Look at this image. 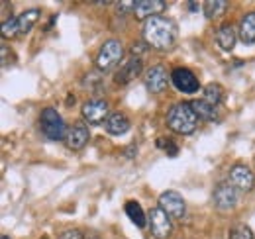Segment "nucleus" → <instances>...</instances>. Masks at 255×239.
Listing matches in <instances>:
<instances>
[{
  "label": "nucleus",
  "mask_w": 255,
  "mask_h": 239,
  "mask_svg": "<svg viewBox=\"0 0 255 239\" xmlns=\"http://www.w3.org/2000/svg\"><path fill=\"white\" fill-rule=\"evenodd\" d=\"M143 39L145 45L159 49V51H169L175 47L177 41V28L173 20L165 16H153L143 22Z\"/></svg>",
  "instance_id": "f257e3e1"
},
{
  "label": "nucleus",
  "mask_w": 255,
  "mask_h": 239,
  "mask_svg": "<svg viewBox=\"0 0 255 239\" xmlns=\"http://www.w3.org/2000/svg\"><path fill=\"white\" fill-rule=\"evenodd\" d=\"M167 125L179 135H191L198 127V116L194 114L191 102H177L167 112Z\"/></svg>",
  "instance_id": "f03ea898"
},
{
  "label": "nucleus",
  "mask_w": 255,
  "mask_h": 239,
  "mask_svg": "<svg viewBox=\"0 0 255 239\" xmlns=\"http://www.w3.org/2000/svg\"><path fill=\"white\" fill-rule=\"evenodd\" d=\"M39 127H41V133L51 141H63V139H67V133H69L65 120L61 118V114L55 108H43L41 110Z\"/></svg>",
  "instance_id": "7ed1b4c3"
},
{
  "label": "nucleus",
  "mask_w": 255,
  "mask_h": 239,
  "mask_svg": "<svg viewBox=\"0 0 255 239\" xmlns=\"http://www.w3.org/2000/svg\"><path fill=\"white\" fill-rule=\"evenodd\" d=\"M124 59V47L118 39H108L102 43L96 55V67L98 71H112L120 61Z\"/></svg>",
  "instance_id": "20e7f679"
},
{
  "label": "nucleus",
  "mask_w": 255,
  "mask_h": 239,
  "mask_svg": "<svg viewBox=\"0 0 255 239\" xmlns=\"http://www.w3.org/2000/svg\"><path fill=\"white\" fill-rule=\"evenodd\" d=\"M81 114L89 125H100V123H106V120L110 116V106L102 98H91L83 104Z\"/></svg>",
  "instance_id": "39448f33"
},
{
  "label": "nucleus",
  "mask_w": 255,
  "mask_h": 239,
  "mask_svg": "<svg viewBox=\"0 0 255 239\" xmlns=\"http://www.w3.org/2000/svg\"><path fill=\"white\" fill-rule=\"evenodd\" d=\"M147 226H149V230H151L155 239H167L171 238V234H173V222L159 206L147 212Z\"/></svg>",
  "instance_id": "423d86ee"
},
{
  "label": "nucleus",
  "mask_w": 255,
  "mask_h": 239,
  "mask_svg": "<svg viewBox=\"0 0 255 239\" xmlns=\"http://www.w3.org/2000/svg\"><path fill=\"white\" fill-rule=\"evenodd\" d=\"M159 208L173 220H181L185 216V210H187V204H185V198L177 192V190H165L159 196Z\"/></svg>",
  "instance_id": "0eeeda50"
},
{
  "label": "nucleus",
  "mask_w": 255,
  "mask_h": 239,
  "mask_svg": "<svg viewBox=\"0 0 255 239\" xmlns=\"http://www.w3.org/2000/svg\"><path fill=\"white\" fill-rule=\"evenodd\" d=\"M171 83L175 85V89L185 92V94H194V92H198V89H200L198 77L192 73L191 69H187V67H177V69H173V73H171Z\"/></svg>",
  "instance_id": "6e6552de"
},
{
  "label": "nucleus",
  "mask_w": 255,
  "mask_h": 239,
  "mask_svg": "<svg viewBox=\"0 0 255 239\" xmlns=\"http://www.w3.org/2000/svg\"><path fill=\"white\" fill-rule=\"evenodd\" d=\"M212 204L220 212L234 210L238 204V190L230 182H220L212 192Z\"/></svg>",
  "instance_id": "1a4fd4ad"
},
{
  "label": "nucleus",
  "mask_w": 255,
  "mask_h": 239,
  "mask_svg": "<svg viewBox=\"0 0 255 239\" xmlns=\"http://www.w3.org/2000/svg\"><path fill=\"white\" fill-rule=\"evenodd\" d=\"M143 83L145 89L151 94H161L169 85V73L165 69V65H153L143 73Z\"/></svg>",
  "instance_id": "9d476101"
},
{
  "label": "nucleus",
  "mask_w": 255,
  "mask_h": 239,
  "mask_svg": "<svg viewBox=\"0 0 255 239\" xmlns=\"http://www.w3.org/2000/svg\"><path fill=\"white\" fill-rule=\"evenodd\" d=\"M228 182L236 188V190H242V192H250L255 186V175L254 171L246 165H234L230 169V175H228Z\"/></svg>",
  "instance_id": "9b49d317"
},
{
  "label": "nucleus",
  "mask_w": 255,
  "mask_h": 239,
  "mask_svg": "<svg viewBox=\"0 0 255 239\" xmlns=\"http://www.w3.org/2000/svg\"><path fill=\"white\" fill-rule=\"evenodd\" d=\"M143 73V63H141V57H128L122 67L118 69V73L114 75V83L116 85H129L133 79H137L139 75Z\"/></svg>",
  "instance_id": "f8f14e48"
},
{
  "label": "nucleus",
  "mask_w": 255,
  "mask_h": 239,
  "mask_svg": "<svg viewBox=\"0 0 255 239\" xmlns=\"http://www.w3.org/2000/svg\"><path fill=\"white\" fill-rule=\"evenodd\" d=\"M165 2L163 0H137L133 6V16L141 22L153 18V16H161V12L165 10Z\"/></svg>",
  "instance_id": "ddd939ff"
},
{
  "label": "nucleus",
  "mask_w": 255,
  "mask_h": 239,
  "mask_svg": "<svg viewBox=\"0 0 255 239\" xmlns=\"http://www.w3.org/2000/svg\"><path fill=\"white\" fill-rule=\"evenodd\" d=\"M89 137H91V131H89L87 123L79 121V123H75V125L69 129L65 143H67V147L71 151H81L89 143Z\"/></svg>",
  "instance_id": "4468645a"
},
{
  "label": "nucleus",
  "mask_w": 255,
  "mask_h": 239,
  "mask_svg": "<svg viewBox=\"0 0 255 239\" xmlns=\"http://www.w3.org/2000/svg\"><path fill=\"white\" fill-rule=\"evenodd\" d=\"M238 37L244 45H254L255 43V10L242 16L240 26H238Z\"/></svg>",
  "instance_id": "2eb2a0df"
},
{
  "label": "nucleus",
  "mask_w": 255,
  "mask_h": 239,
  "mask_svg": "<svg viewBox=\"0 0 255 239\" xmlns=\"http://www.w3.org/2000/svg\"><path fill=\"white\" fill-rule=\"evenodd\" d=\"M104 129L110 135H122V133H126L128 129H129V120L122 112H114V114L108 116L106 123H104Z\"/></svg>",
  "instance_id": "dca6fc26"
},
{
  "label": "nucleus",
  "mask_w": 255,
  "mask_h": 239,
  "mask_svg": "<svg viewBox=\"0 0 255 239\" xmlns=\"http://www.w3.org/2000/svg\"><path fill=\"white\" fill-rule=\"evenodd\" d=\"M216 41L220 45V49L224 51H232L236 47V41H238V33L234 30V26L230 24H222L218 31H216Z\"/></svg>",
  "instance_id": "f3484780"
},
{
  "label": "nucleus",
  "mask_w": 255,
  "mask_h": 239,
  "mask_svg": "<svg viewBox=\"0 0 255 239\" xmlns=\"http://www.w3.org/2000/svg\"><path fill=\"white\" fill-rule=\"evenodd\" d=\"M194 114L198 116V120H204V121H218V112L214 106H210L208 102L204 100H192L191 102Z\"/></svg>",
  "instance_id": "a211bd4d"
},
{
  "label": "nucleus",
  "mask_w": 255,
  "mask_h": 239,
  "mask_svg": "<svg viewBox=\"0 0 255 239\" xmlns=\"http://www.w3.org/2000/svg\"><path fill=\"white\" fill-rule=\"evenodd\" d=\"M39 16H41V12H39L37 8H30V10L22 12V14L18 16V28H20V35H26L28 31L32 30L33 26H35V22L39 20Z\"/></svg>",
  "instance_id": "6ab92c4d"
},
{
  "label": "nucleus",
  "mask_w": 255,
  "mask_h": 239,
  "mask_svg": "<svg viewBox=\"0 0 255 239\" xmlns=\"http://www.w3.org/2000/svg\"><path fill=\"white\" fill-rule=\"evenodd\" d=\"M124 210H126L128 218L137 226V228H145V224H147V216L143 214V210H141V206L135 202V200H129V202H126V206H124Z\"/></svg>",
  "instance_id": "aec40b11"
},
{
  "label": "nucleus",
  "mask_w": 255,
  "mask_h": 239,
  "mask_svg": "<svg viewBox=\"0 0 255 239\" xmlns=\"http://www.w3.org/2000/svg\"><path fill=\"white\" fill-rule=\"evenodd\" d=\"M222 98H224V90H222V87L216 85V83H210L206 89L202 90V100L208 102V104L214 106V108L222 102Z\"/></svg>",
  "instance_id": "412c9836"
},
{
  "label": "nucleus",
  "mask_w": 255,
  "mask_h": 239,
  "mask_svg": "<svg viewBox=\"0 0 255 239\" xmlns=\"http://www.w3.org/2000/svg\"><path fill=\"white\" fill-rule=\"evenodd\" d=\"M226 8H228V2H224V0H208L204 4V14L208 20H216L226 12Z\"/></svg>",
  "instance_id": "4be33fe9"
},
{
  "label": "nucleus",
  "mask_w": 255,
  "mask_h": 239,
  "mask_svg": "<svg viewBox=\"0 0 255 239\" xmlns=\"http://www.w3.org/2000/svg\"><path fill=\"white\" fill-rule=\"evenodd\" d=\"M20 35V28H18V18H8L2 22V37L4 39H12Z\"/></svg>",
  "instance_id": "5701e85b"
},
{
  "label": "nucleus",
  "mask_w": 255,
  "mask_h": 239,
  "mask_svg": "<svg viewBox=\"0 0 255 239\" xmlns=\"http://www.w3.org/2000/svg\"><path fill=\"white\" fill-rule=\"evenodd\" d=\"M228 239H254V232L248 226H236L230 230Z\"/></svg>",
  "instance_id": "b1692460"
},
{
  "label": "nucleus",
  "mask_w": 255,
  "mask_h": 239,
  "mask_svg": "<svg viewBox=\"0 0 255 239\" xmlns=\"http://www.w3.org/2000/svg\"><path fill=\"white\" fill-rule=\"evenodd\" d=\"M157 147H165V151H167L171 157H175V155H177V151H179V147H177L171 139H159V141H157Z\"/></svg>",
  "instance_id": "393cba45"
},
{
  "label": "nucleus",
  "mask_w": 255,
  "mask_h": 239,
  "mask_svg": "<svg viewBox=\"0 0 255 239\" xmlns=\"http://www.w3.org/2000/svg\"><path fill=\"white\" fill-rule=\"evenodd\" d=\"M59 239H85V238H83V234L79 230H67V232L61 234Z\"/></svg>",
  "instance_id": "a878e982"
},
{
  "label": "nucleus",
  "mask_w": 255,
  "mask_h": 239,
  "mask_svg": "<svg viewBox=\"0 0 255 239\" xmlns=\"http://www.w3.org/2000/svg\"><path fill=\"white\" fill-rule=\"evenodd\" d=\"M133 6H135V2H118V4H116L118 12H122V14L129 12V8H131V12H133Z\"/></svg>",
  "instance_id": "bb28decb"
},
{
  "label": "nucleus",
  "mask_w": 255,
  "mask_h": 239,
  "mask_svg": "<svg viewBox=\"0 0 255 239\" xmlns=\"http://www.w3.org/2000/svg\"><path fill=\"white\" fill-rule=\"evenodd\" d=\"M8 55H10V57H14V53H12V51L8 53V47H6V45H2V67H4V69L8 67Z\"/></svg>",
  "instance_id": "cd10ccee"
},
{
  "label": "nucleus",
  "mask_w": 255,
  "mask_h": 239,
  "mask_svg": "<svg viewBox=\"0 0 255 239\" xmlns=\"http://www.w3.org/2000/svg\"><path fill=\"white\" fill-rule=\"evenodd\" d=\"M189 8H191V12H196V8H200V4H196V2H189Z\"/></svg>",
  "instance_id": "c85d7f7f"
},
{
  "label": "nucleus",
  "mask_w": 255,
  "mask_h": 239,
  "mask_svg": "<svg viewBox=\"0 0 255 239\" xmlns=\"http://www.w3.org/2000/svg\"><path fill=\"white\" fill-rule=\"evenodd\" d=\"M67 102H69V106H71V102H75V96L69 94V96H67Z\"/></svg>",
  "instance_id": "c756f323"
},
{
  "label": "nucleus",
  "mask_w": 255,
  "mask_h": 239,
  "mask_svg": "<svg viewBox=\"0 0 255 239\" xmlns=\"http://www.w3.org/2000/svg\"><path fill=\"white\" fill-rule=\"evenodd\" d=\"M2 239H10V238H8V236H2Z\"/></svg>",
  "instance_id": "7c9ffc66"
},
{
  "label": "nucleus",
  "mask_w": 255,
  "mask_h": 239,
  "mask_svg": "<svg viewBox=\"0 0 255 239\" xmlns=\"http://www.w3.org/2000/svg\"><path fill=\"white\" fill-rule=\"evenodd\" d=\"M41 239H47V238H41Z\"/></svg>",
  "instance_id": "2f4dec72"
}]
</instances>
